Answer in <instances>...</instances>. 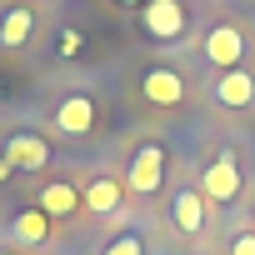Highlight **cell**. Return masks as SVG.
<instances>
[{"mask_svg":"<svg viewBox=\"0 0 255 255\" xmlns=\"http://www.w3.org/2000/svg\"><path fill=\"white\" fill-rule=\"evenodd\" d=\"M160 180H165V145H155V140L135 145L130 165H125V185H130L135 195H155Z\"/></svg>","mask_w":255,"mask_h":255,"instance_id":"1","label":"cell"},{"mask_svg":"<svg viewBox=\"0 0 255 255\" xmlns=\"http://www.w3.org/2000/svg\"><path fill=\"white\" fill-rule=\"evenodd\" d=\"M140 25H145L150 40H180L185 25H190V10L180 0H145L140 5Z\"/></svg>","mask_w":255,"mask_h":255,"instance_id":"2","label":"cell"},{"mask_svg":"<svg viewBox=\"0 0 255 255\" xmlns=\"http://www.w3.org/2000/svg\"><path fill=\"white\" fill-rule=\"evenodd\" d=\"M240 165H235V155L225 150V155H215L205 170H200V195L205 200H215V205H230V200H240Z\"/></svg>","mask_w":255,"mask_h":255,"instance_id":"3","label":"cell"},{"mask_svg":"<svg viewBox=\"0 0 255 255\" xmlns=\"http://www.w3.org/2000/svg\"><path fill=\"white\" fill-rule=\"evenodd\" d=\"M205 60L210 65H220V70H240V60H245V35H240V25H215L210 35H205Z\"/></svg>","mask_w":255,"mask_h":255,"instance_id":"4","label":"cell"},{"mask_svg":"<svg viewBox=\"0 0 255 255\" xmlns=\"http://www.w3.org/2000/svg\"><path fill=\"white\" fill-rule=\"evenodd\" d=\"M140 95H145L150 105H180V95H185V75L170 70V65H155V70L140 75Z\"/></svg>","mask_w":255,"mask_h":255,"instance_id":"5","label":"cell"},{"mask_svg":"<svg viewBox=\"0 0 255 255\" xmlns=\"http://www.w3.org/2000/svg\"><path fill=\"white\" fill-rule=\"evenodd\" d=\"M50 125H55L60 135H85L90 125H95V100H90V95H65V100L55 105Z\"/></svg>","mask_w":255,"mask_h":255,"instance_id":"6","label":"cell"},{"mask_svg":"<svg viewBox=\"0 0 255 255\" xmlns=\"http://www.w3.org/2000/svg\"><path fill=\"white\" fill-rule=\"evenodd\" d=\"M5 160H10L15 170H45V160H50V145H45L40 135L20 130V135H10V145H5Z\"/></svg>","mask_w":255,"mask_h":255,"instance_id":"7","label":"cell"},{"mask_svg":"<svg viewBox=\"0 0 255 255\" xmlns=\"http://www.w3.org/2000/svg\"><path fill=\"white\" fill-rule=\"evenodd\" d=\"M170 220H175L180 235H200V230H205V195H200V190H175Z\"/></svg>","mask_w":255,"mask_h":255,"instance_id":"8","label":"cell"},{"mask_svg":"<svg viewBox=\"0 0 255 255\" xmlns=\"http://www.w3.org/2000/svg\"><path fill=\"white\" fill-rule=\"evenodd\" d=\"M215 100H220L225 110L250 105V100H255V75H250V70H220V80H215Z\"/></svg>","mask_w":255,"mask_h":255,"instance_id":"9","label":"cell"},{"mask_svg":"<svg viewBox=\"0 0 255 255\" xmlns=\"http://www.w3.org/2000/svg\"><path fill=\"white\" fill-rule=\"evenodd\" d=\"M120 195H125V185L120 180H110V175H95L90 185H85V210H95V215H115L120 210Z\"/></svg>","mask_w":255,"mask_h":255,"instance_id":"10","label":"cell"},{"mask_svg":"<svg viewBox=\"0 0 255 255\" xmlns=\"http://www.w3.org/2000/svg\"><path fill=\"white\" fill-rule=\"evenodd\" d=\"M80 205H85V200H80V190H75L70 180H50V185L40 190V210H45L50 220H55V215H75Z\"/></svg>","mask_w":255,"mask_h":255,"instance_id":"11","label":"cell"},{"mask_svg":"<svg viewBox=\"0 0 255 255\" xmlns=\"http://www.w3.org/2000/svg\"><path fill=\"white\" fill-rule=\"evenodd\" d=\"M30 30H35V10L15 5V10H5V20H0V45H5V50H20V45L30 40Z\"/></svg>","mask_w":255,"mask_h":255,"instance_id":"12","label":"cell"},{"mask_svg":"<svg viewBox=\"0 0 255 255\" xmlns=\"http://www.w3.org/2000/svg\"><path fill=\"white\" fill-rule=\"evenodd\" d=\"M45 235H50V215H45L40 205H35V210H20V215H15V240H25V245H40Z\"/></svg>","mask_w":255,"mask_h":255,"instance_id":"13","label":"cell"},{"mask_svg":"<svg viewBox=\"0 0 255 255\" xmlns=\"http://www.w3.org/2000/svg\"><path fill=\"white\" fill-rule=\"evenodd\" d=\"M100 255H145V240H140V235H120V240H110Z\"/></svg>","mask_w":255,"mask_h":255,"instance_id":"14","label":"cell"},{"mask_svg":"<svg viewBox=\"0 0 255 255\" xmlns=\"http://www.w3.org/2000/svg\"><path fill=\"white\" fill-rule=\"evenodd\" d=\"M230 255H255V230H240L230 240Z\"/></svg>","mask_w":255,"mask_h":255,"instance_id":"15","label":"cell"},{"mask_svg":"<svg viewBox=\"0 0 255 255\" xmlns=\"http://www.w3.org/2000/svg\"><path fill=\"white\" fill-rule=\"evenodd\" d=\"M75 50H80V35L65 30V35H60V55H75Z\"/></svg>","mask_w":255,"mask_h":255,"instance_id":"16","label":"cell"},{"mask_svg":"<svg viewBox=\"0 0 255 255\" xmlns=\"http://www.w3.org/2000/svg\"><path fill=\"white\" fill-rule=\"evenodd\" d=\"M10 175H15V165H10L5 155H0V180H10Z\"/></svg>","mask_w":255,"mask_h":255,"instance_id":"17","label":"cell"},{"mask_svg":"<svg viewBox=\"0 0 255 255\" xmlns=\"http://www.w3.org/2000/svg\"><path fill=\"white\" fill-rule=\"evenodd\" d=\"M0 255H10V250H0Z\"/></svg>","mask_w":255,"mask_h":255,"instance_id":"18","label":"cell"}]
</instances>
